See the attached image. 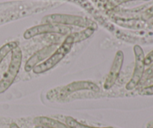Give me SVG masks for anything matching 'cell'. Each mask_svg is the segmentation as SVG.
Masks as SVG:
<instances>
[{
    "label": "cell",
    "instance_id": "13",
    "mask_svg": "<svg viewBox=\"0 0 153 128\" xmlns=\"http://www.w3.org/2000/svg\"><path fill=\"white\" fill-rule=\"evenodd\" d=\"M153 62V51L149 52L144 58L145 65H149Z\"/></svg>",
    "mask_w": 153,
    "mask_h": 128
},
{
    "label": "cell",
    "instance_id": "7",
    "mask_svg": "<svg viewBox=\"0 0 153 128\" xmlns=\"http://www.w3.org/2000/svg\"><path fill=\"white\" fill-rule=\"evenodd\" d=\"M56 49L57 46L55 45H49L42 48L41 49L33 54L25 63L24 67L25 71L30 72L32 70L34 67L44 61L45 59H47Z\"/></svg>",
    "mask_w": 153,
    "mask_h": 128
},
{
    "label": "cell",
    "instance_id": "12",
    "mask_svg": "<svg viewBox=\"0 0 153 128\" xmlns=\"http://www.w3.org/2000/svg\"><path fill=\"white\" fill-rule=\"evenodd\" d=\"M66 124L70 128H114L112 127H91V126L85 125V124H82L76 121L75 118L72 117H67L66 118Z\"/></svg>",
    "mask_w": 153,
    "mask_h": 128
},
{
    "label": "cell",
    "instance_id": "18",
    "mask_svg": "<svg viewBox=\"0 0 153 128\" xmlns=\"http://www.w3.org/2000/svg\"><path fill=\"white\" fill-rule=\"evenodd\" d=\"M34 128H50V127H46V126H43V125H37Z\"/></svg>",
    "mask_w": 153,
    "mask_h": 128
},
{
    "label": "cell",
    "instance_id": "9",
    "mask_svg": "<svg viewBox=\"0 0 153 128\" xmlns=\"http://www.w3.org/2000/svg\"><path fill=\"white\" fill-rule=\"evenodd\" d=\"M34 122L37 125L46 126L50 128H70L63 123L48 117H37L34 120Z\"/></svg>",
    "mask_w": 153,
    "mask_h": 128
},
{
    "label": "cell",
    "instance_id": "8",
    "mask_svg": "<svg viewBox=\"0 0 153 128\" xmlns=\"http://www.w3.org/2000/svg\"><path fill=\"white\" fill-rule=\"evenodd\" d=\"M80 91H91L94 92L100 91V87L91 81H77L67 84L63 87L60 93L63 94H70Z\"/></svg>",
    "mask_w": 153,
    "mask_h": 128
},
{
    "label": "cell",
    "instance_id": "10",
    "mask_svg": "<svg viewBox=\"0 0 153 128\" xmlns=\"http://www.w3.org/2000/svg\"><path fill=\"white\" fill-rule=\"evenodd\" d=\"M95 29L92 28H87L84 31H79V32H75L73 34H70L73 38V41L74 43H79V42L88 39V37H91L93 34L94 33Z\"/></svg>",
    "mask_w": 153,
    "mask_h": 128
},
{
    "label": "cell",
    "instance_id": "3",
    "mask_svg": "<svg viewBox=\"0 0 153 128\" xmlns=\"http://www.w3.org/2000/svg\"><path fill=\"white\" fill-rule=\"evenodd\" d=\"M48 22L59 24V25H72L79 27H87L96 29L97 25L90 19H85L82 16L67 14H52L44 17Z\"/></svg>",
    "mask_w": 153,
    "mask_h": 128
},
{
    "label": "cell",
    "instance_id": "6",
    "mask_svg": "<svg viewBox=\"0 0 153 128\" xmlns=\"http://www.w3.org/2000/svg\"><path fill=\"white\" fill-rule=\"evenodd\" d=\"M124 62V53L123 51L119 50L117 52L114 58L113 63L111 67L109 73L106 77L105 82L104 83V88L106 90L110 89L115 84L116 81L119 78L121 69Z\"/></svg>",
    "mask_w": 153,
    "mask_h": 128
},
{
    "label": "cell",
    "instance_id": "4",
    "mask_svg": "<svg viewBox=\"0 0 153 128\" xmlns=\"http://www.w3.org/2000/svg\"><path fill=\"white\" fill-rule=\"evenodd\" d=\"M134 58H135L134 71H133V74L131 76V79L126 84V90H128V91L134 89L138 85L139 82L143 78V73H144L145 55L143 50L139 45H135L134 46Z\"/></svg>",
    "mask_w": 153,
    "mask_h": 128
},
{
    "label": "cell",
    "instance_id": "1",
    "mask_svg": "<svg viewBox=\"0 0 153 128\" xmlns=\"http://www.w3.org/2000/svg\"><path fill=\"white\" fill-rule=\"evenodd\" d=\"M73 43H74L73 38L71 34H70L69 36H67L62 44L59 47L57 48L56 50L47 59L45 60L44 61H43L32 69L33 73H36V74H40V73H46L53 68L70 52L73 47Z\"/></svg>",
    "mask_w": 153,
    "mask_h": 128
},
{
    "label": "cell",
    "instance_id": "15",
    "mask_svg": "<svg viewBox=\"0 0 153 128\" xmlns=\"http://www.w3.org/2000/svg\"><path fill=\"white\" fill-rule=\"evenodd\" d=\"M128 1H132V0H111V2L115 4H120L123 2H126Z\"/></svg>",
    "mask_w": 153,
    "mask_h": 128
},
{
    "label": "cell",
    "instance_id": "16",
    "mask_svg": "<svg viewBox=\"0 0 153 128\" xmlns=\"http://www.w3.org/2000/svg\"><path fill=\"white\" fill-rule=\"evenodd\" d=\"M146 73L147 75H152L153 74V65L150 67V68H149L147 70H146Z\"/></svg>",
    "mask_w": 153,
    "mask_h": 128
},
{
    "label": "cell",
    "instance_id": "2",
    "mask_svg": "<svg viewBox=\"0 0 153 128\" xmlns=\"http://www.w3.org/2000/svg\"><path fill=\"white\" fill-rule=\"evenodd\" d=\"M22 60V52L19 46L15 48L11 52L10 64L4 76L0 80V94L7 91L19 73Z\"/></svg>",
    "mask_w": 153,
    "mask_h": 128
},
{
    "label": "cell",
    "instance_id": "5",
    "mask_svg": "<svg viewBox=\"0 0 153 128\" xmlns=\"http://www.w3.org/2000/svg\"><path fill=\"white\" fill-rule=\"evenodd\" d=\"M71 30L69 27L63 25L55 23H47L43 25H36L31 27L25 31L24 38L30 39L39 34H47V33H58V34H67Z\"/></svg>",
    "mask_w": 153,
    "mask_h": 128
},
{
    "label": "cell",
    "instance_id": "17",
    "mask_svg": "<svg viewBox=\"0 0 153 128\" xmlns=\"http://www.w3.org/2000/svg\"><path fill=\"white\" fill-rule=\"evenodd\" d=\"M10 128H20V127H19L17 124H15V123H12V124L10 125Z\"/></svg>",
    "mask_w": 153,
    "mask_h": 128
},
{
    "label": "cell",
    "instance_id": "11",
    "mask_svg": "<svg viewBox=\"0 0 153 128\" xmlns=\"http://www.w3.org/2000/svg\"><path fill=\"white\" fill-rule=\"evenodd\" d=\"M18 46V43L15 41L9 42V43H6V44L3 45L1 48H0V65H1V62L3 60L7 57L10 52H11L13 49Z\"/></svg>",
    "mask_w": 153,
    "mask_h": 128
},
{
    "label": "cell",
    "instance_id": "14",
    "mask_svg": "<svg viewBox=\"0 0 153 128\" xmlns=\"http://www.w3.org/2000/svg\"><path fill=\"white\" fill-rule=\"evenodd\" d=\"M142 94H146V95H152L153 94V85H149L146 88H143Z\"/></svg>",
    "mask_w": 153,
    "mask_h": 128
}]
</instances>
